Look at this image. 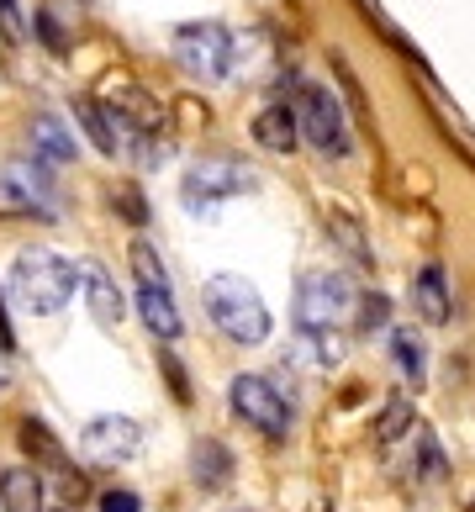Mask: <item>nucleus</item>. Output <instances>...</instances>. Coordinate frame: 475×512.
Wrapping results in <instances>:
<instances>
[{
  "instance_id": "1",
  "label": "nucleus",
  "mask_w": 475,
  "mask_h": 512,
  "mask_svg": "<svg viewBox=\"0 0 475 512\" xmlns=\"http://www.w3.org/2000/svg\"><path fill=\"white\" fill-rule=\"evenodd\" d=\"M74 291H80V264L53 254V249H22L11 264V296L16 307L32 317H53L64 312Z\"/></svg>"
},
{
  "instance_id": "2",
  "label": "nucleus",
  "mask_w": 475,
  "mask_h": 512,
  "mask_svg": "<svg viewBox=\"0 0 475 512\" xmlns=\"http://www.w3.org/2000/svg\"><path fill=\"white\" fill-rule=\"evenodd\" d=\"M201 301H206V317H212L233 344H264V338H270V307H264V296L254 291V280L212 275Z\"/></svg>"
},
{
  "instance_id": "3",
  "label": "nucleus",
  "mask_w": 475,
  "mask_h": 512,
  "mask_svg": "<svg viewBox=\"0 0 475 512\" xmlns=\"http://www.w3.org/2000/svg\"><path fill=\"white\" fill-rule=\"evenodd\" d=\"M359 307V291L344 270H312L296 286V328L301 333H333Z\"/></svg>"
},
{
  "instance_id": "4",
  "label": "nucleus",
  "mask_w": 475,
  "mask_h": 512,
  "mask_svg": "<svg viewBox=\"0 0 475 512\" xmlns=\"http://www.w3.org/2000/svg\"><path fill=\"white\" fill-rule=\"evenodd\" d=\"M296 127L322 154H349V122H344V106H338V96L328 85L296 80Z\"/></svg>"
},
{
  "instance_id": "5",
  "label": "nucleus",
  "mask_w": 475,
  "mask_h": 512,
  "mask_svg": "<svg viewBox=\"0 0 475 512\" xmlns=\"http://www.w3.org/2000/svg\"><path fill=\"white\" fill-rule=\"evenodd\" d=\"M132 275H138V312L148 322V333L159 338H180V312H175V291H169L164 259L148 243H132Z\"/></svg>"
},
{
  "instance_id": "6",
  "label": "nucleus",
  "mask_w": 475,
  "mask_h": 512,
  "mask_svg": "<svg viewBox=\"0 0 475 512\" xmlns=\"http://www.w3.org/2000/svg\"><path fill=\"white\" fill-rule=\"evenodd\" d=\"M254 185H259V180H254L249 164L212 154V159H196V164H190V175H185V185H180V201L190 206V212H212V201H222V196H249Z\"/></svg>"
},
{
  "instance_id": "7",
  "label": "nucleus",
  "mask_w": 475,
  "mask_h": 512,
  "mask_svg": "<svg viewBox=\"0 0 475 512\" xmlns=\"http://www.w3.org/2000/svg\"><path fill=\"white\" fill-rule=\"evenodd\" d=\"M233 32L222 22H185L175 27V59L180 69L201 74V80H222V74H233Z\"/></svg>"
},
{
  "instance_id": "8",
  "label": "nucleus",
  "mask_w": 475,
  "mask_h": 512,
  "mask_svg": "<svg viewBox=\"0 0 475 512\" xmlns=\"http://www.w3.org/2000/svg\"><path fill=\"white\" fill-rule=\"evenodd\" d=\"M227 402H233V412L243 423H254L259 433H270V439L291 433V402H285V391H275V381H264V375H233Z\"/></svg>"
},
{
  "instance_id": "9",
  "label": "nucleus",
  "mask_w": 475,
  "mask_h": 512,
  "mask_svg": "<svg viewBox=\"0 0 475 512\" xmlns=\"http://www.w3.org/2000/svg\"><path fill=\"white\" fill-rule=\"evenodd\" d=\"M0 217H53V180L37 159H16L0 175Z\"/></svg>"
},
{
  "instance_id": "10",
  "label": "nucleus",
  "mask_w": 475,
  "mask_h": 512,
  "mask_svg": "<svg viewBox=\"0 0 475 512\" xmlns=\"http://www.w3.org/2000/svg\"><path fill=\"white\" fill-rule=\"evenodd\" d=\"M138 449H143V428L132 423V417H117V412L90 417L85 433H80V454H85L90 465H122Z\"/></svg>"
},
{
  "instance_id": "11",
  "label": "nucleus",
  "mask_w": 475,
  "mask_h": 512,
  "mask_svg": "<svg viewBox=\"0 0 475 512\" xmlns=\"http://www.w3.org/2000/svg\"><path fill=\"white\" fill-rule=\"evenodd\" d=\"M106 106H111V117H117V127H127V132H138V138H154L159 132V101L148 96L143 85H132V80H117L111 85V96H106Z\"/></svg>"
},
{
  "instance_id": "12",
  "label": "nucleus",
  "mask_w": 475,
  "mask_h": 512,
  "mask_svg": "<svg viewBox=\"0 0 475 512\" xmlns=\"http://www.w3.org/2000/svg\"><path fill=\"white\" fill-rule=\"evenodd\" d=\"M80 286H85V301H90V317L101 322V328H117L122 312H127L117 280H111L101 264H80Z\"/></svg>"
},
{
  "instance_id": "13",
  "label": "nucleus",
  "mask_w": 475,
  "mask_h": 512,
  "mask_svg": "<svg viewBox=\"0 0 475 512\" xmlns=\"http://www.w3.org/2000/svg\"><path fill=\"white\" fill-rule=\"evenodd\" d=\"M0 507L6 512H43V476L32 465H16L0 476Z\"/></svg>"
},
{
  "instance_id": "14",
  "label": "nucleus",
  "mask_w": 475,
  "mask_h": 512,
  "mask_svg": "<svg viewBox=\"0 0 475 512\" xmlns=\"http://www.w3.org/2000/svg\"><path fill=\"white\" fill-rule=\"evenodd\" d=\"M27 138H32V154L43 159V164H69L74 159V138H69V127L59 122V117H32V127H27Z\"/></svg>"
},
{
  "instance_id": "15",
  "label": "nucleus",
  "mask_w": 475,
  "mask_h": 512,
  "mask_svg": "<svg viewBox=\"0 0 475 512\" xmlns=\"http://www.w3.org/2000/svg\"><path fill=\"white\" fill-rule=\"evenodd\" d=\"M412 307H417V317L423 322H449V286H444V270L439 264H428L423 275L412 280Z\"/></svg>"
},
{
  "instance_id": "16",
  "label": "nucleus",
  "mask_w": 475,
  "mask_h": 512,
  "mask_svg": "<svg viewBox=\"0 0 475 512\" xmlns=\"http://www.w3.org/2000/svg\"><path fill=\"white\" fill-rule=\"evenodd\" d=\"M254 138H259L264 148H275V154H291L296 138H301L296 111H291V106H264L259 117H254Z\"/></svg>"
},
{
  "instance_id": "17",
  "label": "nucleus",
  "mask_w": 475,
  "mask_h": 512,
  "mask_svg": "<svg viewBox=\"0 0 475 512\" xmlns=\"http://www.w3.org/2000/svg\"><path fill=\"white\" fill-rule=\"evenodd\" d=\"M190 465H196V481H201L206 491L227 486V476H233V454H227L217 439H201L196 454H190Z\"/></svg>"
},
{
  "instance_id": "18",
  "label": "nucleus",
  "mask_w": 475,
  "mask_h": 512,
  "mask_svg": "<svg viewBox=\"0 0 475 512\" xmlns=\"http://www.w3.org/2000/svg\"><path fill=\"white\" fill-rule=\"evenodd\" d=\"M291 359L296 365H312V370H333L344 359V338L338 333H301V349Z\"/></svg>"
},
{
  "instance_id": "19",
  "label": "nucleus",
  "mask_w": 475,
  "mask_h": 512,
  "mask_svg": "<svg viewBox=\"0 0 475 512\" xmlns=\"http://www.w3.org/2000/svg\"><path fill=\"white\" fill-rule=\"evenodd\" d=\"M74 117L85 122V132L95 138V148H101V154H117V148H122V138H117L122 127H117V122H106V111L95 106V101H74Z\"/></svg>"
},
{
  "instance_id": "20",
  "label": "nucleus",
  "mask_w": 475,
  "mask_h": 512,
  "mask_svg": "<svg viewBox=\"0 0 475 512\" xmlns=\"http://www.w3.org/2000/svg\"><path fill=\"white\" fill-rule=\"evenodd\" d=\"M391 354H396V365H402V375L417 386L423 381V370H428V354H423V338L407 333V328H396L391 333Z\"/></svg>"
},
{
  "instance_id": "21",
  "label": "nucleus",
  "mask_w": 475,
  "mask_h": 512,
  "mask_svg": "<svg viewBox=\"0 0 475 512\" xmlns=\"http://www.w3.org/2000/svg\"><path fill=\"white\" fill-rule=\"evenodd\" d=\"M22 449L37 454V460H48V465H64V444L48 433V423H37V417H27L22 423Z\"/></svg>"
},
{
  "instance_id": "22",
  "label": "nucleus",
  "mask_w": 475,
  "mask_h": 512,
  "mask_svg": "<svg viewBox=\"0 0 475 512\" xmlns=\"http://www.w3.org/2000/svg\"><path fill=\"white\" fill-rule=\"evenodd\" d=\"M407 428H412V407L407 402H391L386 412H380V423H375V439L391 444V439H402Z\"/></svg>"
},
{
  "instance_id": "23",
  "label": "nucleus",
  "mask_w": 475,
  "mask_h": 512,
  "mask_svg": "<svg viewBox=\"0 0 475 512\" xmlns=\"http://www.w3.org/2000/svg\"><path fill=\"white\" fill-rule=\"evenodd\" d=\"M386 322H391V301L386 296H365V301H359V328H365V333L386 328Z\"/></svg>"
},
{
  "instance_id": "24",
  "label": "nucleus",
  "mask_w": 475,
  "mask_h": 512,
  "mask_svg": "<svg viewBox=\"0 0 475 512\" xmlns=\"http://www.w3.org/2000/svg\"><path fill=\"white\" fill-rule=\"evenodd\" d=\"M0 32H6L11 43L27 37V22H22V6H16V0H0Z\"/></svg>"
},
{
  "instance_id": "25",
  "label": "nucleus",
  "mask_w": 475,
  "mask_h": 512,
  "mask_svg": "<svg viewBox=\"0 0 475 512\" xmlns=\"http://www.w3.org/2000/svg\"><path fill=\"white\" fill-rule=\"evenodd\" d=\"M101 512H143V502H138V491H101Z\"/></svg>"
},
{
  "instance_id": "26",
  "label": "nucleus",
  "mask_w": 475,
  "mask_h": 512,
  "mask_svg": "<svg viewBox=\"0 0 475 512\" xmlns=\"http://www.w3.org/2000/svg\"><path fill=\"white\" fill-rule=\"evenodd\" d=\"M423 476H428V481L444 476V454H439V444H433L428 433H423Z\"/></svg>"
},
{
  "instance_id": "27",
  "label": "nucleus",
  "mask_w": 475,
  "mask_h": 512,
  "mask_svg": "<svg viewBox=\"0 0 475 512\" xmlns=\"http://www.w3.org/2000/svg\"><path fill=\"white\" fill-rule=\"evenodd\" d=\"M164 370H169V386H175L180 402H190V386H185V370H180V359H164Z\"/></svg>"
},
{
  "instance_id": "28",
  "label": "nucleus",
  "mask_w": 475,
  "mask_h": 512,
  "mask_svg": "<svg viewBox=\"0 0 475 512\" xmlns=\"http://www.w3.org/2000/svg\"><path fill=\"white\" fill-rule=\"evenodd\" d=\"M16 338H11V322H6V301H0V349H11Z\"/></svg>"
},
{
  "instance_id": "29",
  "label": "nucleus",
  "mask_w": 475,
  "mask_h": 512,
  "mask_svg": "<svg viewBox=\"0 0 475 512\" xmlns=\"http://www.w3.org/2000/svg\"><path fill=\"white\" fill-rule=\"evenodd\" d=\"M0 386H6V365H0Z\"/></svg>"
},
{
  "instance_id": "30",
  "label": "nucleus",
  "mask_w": 475,
  "mask_h": 512,
  "mask_svg": "<svg viewBox=\"0 0 475 512\" xmlns=\"http://www.w3.org/2000/svg\"><path fill=\"white\" fill-rule=\"evenodd\" d=\"M470 512H475V502H470Z\"/></svg>"
},
{
  "instance_id": "31",
  "label": "nucleus",
  "mask_w": 475,
  "mask_h": 512,
  "mask_svg": "<svg viewBox=\"0 0 475 512\" xmlns=\"http://www.w3.org/2000/svg\"><path fill=\"white\" fill-rule=\"evenodd\" d=\"M64 512H74V507H64Z\"/></svg>"
}]
</instances>
